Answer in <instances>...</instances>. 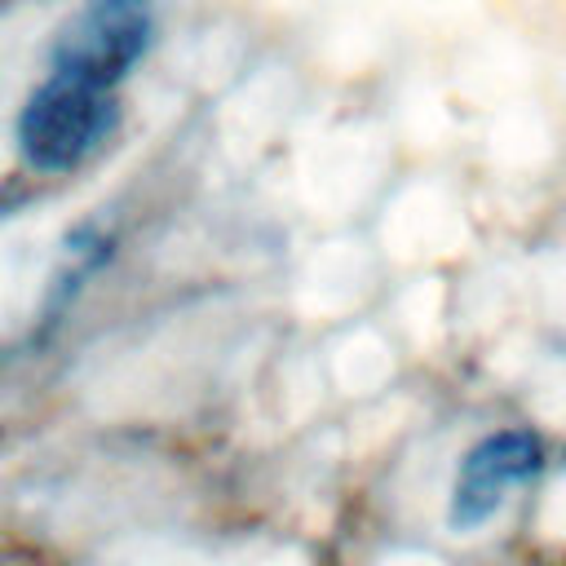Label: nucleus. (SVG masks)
I'll list each match as a JSON object with an SVG mask.
<instances>
[{
  "mask_svg": "<svg viewBox=\"0 0 566 566\" xmlns=\"http://www.w3.org/2000/svg\"><path fill=\"white\" fill-rule=\"evenodd\" d=\"M119 124L115 88L49 71L22 102L18 150L35 172H71L88 164Z\"/></svg>",
  "mask_w": 566,
  "mask_h": 566,
  "instance_id": "f257e3e1",
  "label": "nucleus"
},
{
  "mask_svg": "<svg viewBox=\"0 0 566 566\" xmlns=\"http://www.w3.org/2000/svg\"><path fill=\"white\" fill-rule=\"evenodd\" d=\"M155 40L150 0H84L53 35L49 71L119 88Z\"/></svg>",
  "mask_w": 566,
  "mask_h": 566,
  "instance_id": "f03ea898",
  "label": "nucleus"
},
{
  "mask_svg": "<svg viewBox=\"0 0 566 566\" xmlns=\"http://www.w3.org/2000/svg\"><path fill=\"white\" fill-rule=\"evenodd\" d=\"M548 447L526 424H504L482 433L455 464L451 495H447V526L469 535L482 531L491 517L504 513V504L526 491L544 473Z\"/></svg>",
  "mask_w": 566,
  "mask_h": 566,
  "instance_id": "7ed1b4c3",
  "label": "nucleus"
}]
</instances>
